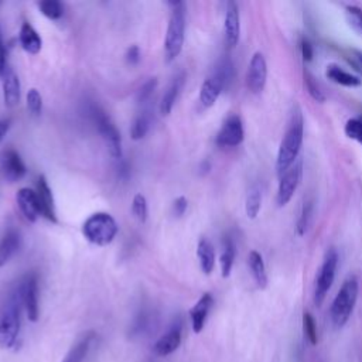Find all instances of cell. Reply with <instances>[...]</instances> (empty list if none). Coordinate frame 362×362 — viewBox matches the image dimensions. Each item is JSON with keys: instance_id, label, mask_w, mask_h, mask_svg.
Wrapping results in <instances>:
<instances>
[{"instance_id": "obj_39", "label": "cell", "mask_w": 362, "mask_h": 362, "mask_svg": "<svg viewBox=\"0 0 362 362\" xmlns=\"http://www.w3.org/2000/svg\"><path fill=\"white\" fill-rule=\"evenodd\" d=\"M11 67L8 65V48L4 41L2 30H0V78H4L6 76V72Z\"/></svg>"}, {"instance_id": "obj_12", "label": "cell", "mask_w": 362, "mask_h": 362, "mask_svg": "<svg viewBox=\"0 0 362 362\" xmlns=\"http://www.w3.org/2000/svg\"><path fill=\"white\" fill-rule=\"evenodd\" d=\"M224 32H225L227 46L230 48H235L241 37V15H239V8L235 2L227 4Z\"/></svg>"}, {"instance_id": "obj_20", "label": "cell", "mask_w": 362, "mask_h": 362, "mask_svg": "<svg viewBox=\"0 0 362 362\" xmlns=\"http://www.w3.org/2000/svg\"><path fill=\"white\" fill-rule=\"evenodd\" d=\"M181 344V324L173 326L155 345V352L160 356H167L174 352Z\"/></svg>"}, {"instance_id": "obj_19", "label": "cell", "mask_w": 362, "mask_h": 362, "mask_svg": "<svg viewBox=\"0 0 362 362\" xmlns=\"http://www.w3.org/2000/svg\"><path fill=\"white\" fill-rule=\"evenodd\" d=\"M4 80V99L8 108H15L20 102V80L16 72L9 68Z\"/></svg>"}, {"instance_id": "obj_10", "label": "cell", "mask_w": 362, "mask_h": 362, "mask_svg": "<svg viewBox=\"0 0 362 362\" xmlns=\"http://www.w3.org/2000/svg\"><path fill=\"white\" fill-rule=\"evenodd\" d=\"M267 81V62L260 51H256L249 62L246 72V85L252 94H260Z\"/></svg>"}, {"instance_id": "obj_7", "label": "cell", "mask_w": 362, "mask_h": 362, "mask_svg": "<svg viewBox=\"0 0 362 362\" xmlns=\"http://www.w3.org/2000/svg\"><path fill=\"white\" fill-rule=\"evenodd\" d=\"M92 119L102 134V137L106 141L108 151L113 159H122V137L119 130L116 129L112 119L106 115L105 111H102L99 106H92L91 109Z\"/></svg>"}, {"instance_id": "obj_36", "label": "cell", "mask_w": 362, "mask_h": 362, "mask_svg": "<svg viewBox=\"0 0 362 362\" xmlns=\"http://www.w3.org/2000/svg\"><path fill=\"white\" fill-rule=\"evenodd\" d=\"M27 108L33 116H40L43 112V97L36 88L27 92Z\"/></svg>"}, {"instance_id": "obj_35", "label": "cell", "mask_w": 362, "mask_h": 362, "mask_svg": "<svg viewBox=\"0 0 362 362\" xmlns=\"http://www.w3.org/2000/svg\"><path fill=\"white\" fill-rule=\"evenodd\" d=\"M344 132L348 139H352L362 144V118L348 119L344 126Z\"/></svg>"}, {"instance_id": "obj_16", "label": "cell", "mask_w": 362, "mask_h": 362, "mask_svg": "<svg viewBox=\"0 0 362 362\" xmlns=\"http://www.w3.org/2000/svg\"><path fill=\"white\" fill-rule=\"evenodd\" d=\"M16 200H18V205H19L22 214L25 215V218L29 223H36L39 216L41 215L36 191H33L32 188H27V187L20 188Z\"/></svg>"}, {"instance_id": "obj_9", "label": "cell", "mask_w": 362, "mask_h": 362, "mask_svg": "<svg viewBox=\"0 0 362 362\" xmlns=\"http://www.w3.org/2000/svg\"><path fill=\"white\" fill-rule=\"evenodd\" d=\"M244 139H245V129H244V122L241 116L230 115L224 120L218 134H216L215 143L218 144L220 148H238L244 141Z\"/></svg>"}, {"instance_id": "obj_15", "label": "cell", "mask_w": 362, "mask_h": 362, "mask_svg": "<svg viewBox=\"0 0 362 362\" xmlns=\"http://www.w3.org/2000/svg\"><path fill=\"white\" fill-rule=\"evenodd\" d=\"M2 170L5 177L12 183L23 179L27 173L25 162L22 160L20 155L13 149H8L2 153Z\"/></svg>"}, {"instance_id": "obj_14", "label": "cell", "mask_w": 362, "mask_h": 362, "mask_svg": "<svg viewBox=\"0 0 362 362\" xmlns=\"http://www.w3.org/2000/svg\"><path fill=\"white\" fill-rule=\"evenodd\" d=\"M227 88L224 80L212 72V74L204 81L201 91H200V102L204 108H211L216 102V99L220 98L223 91Z\"/></svg>"}, {"instance_id": "obj_42", "label": "cell", "mask_w": 362, "mask_h": 362, "mask_svg": "<svg viewBox=\"0 0 362 362\" xmlns=\"http://www.w3.org/2000/svg\"><path fill=\"white\" fill-rule=\"evenodd\" d=\"M126 62L129 65H137L140 62V58H141V54H140V48L137 46H132L127 48L126 51Z\"/></svg>"}, {"instance_id": "obj_1", "label": "cell", "mask_w": 362, "mask_h": 362, "mask_svg": "<svg viewBox=\"0 0 362 362\" xmlns=\"http://www.w3.org/2000/svg\"><path fill=\"white\" fill-rule=\"evenodd\" d=\"M305 140V116L299 105H295L291 118H288L287 127L277 151L276 158V173L281 177L298 160Z\"/></svg>"}, {"instance_id": "obj_32", "label": "cell", "mask_w": 362, "mask_h": 362, "mask_svg": "<svg viewBox=\"0 0 362 362\" xmlns=\"http://www.w3.org/2000/svg\"><path fill=\"white\" fill-rule=\"evenodd\" d=\"M345 18L349 27L362 37V9L354 5H348L345 8Z\"/></svg>"}, {"instance_id": "obj_22", "label": "cell", "mask_w": 362, "mask_h": 362, "mask_svg": "<svg viewBox=\"0 0 362 362\" xmlns=\"http://www.w3.org/2000/svg\"><path fill=\"white\" fill-rule=\"evenodd\" d=\"M19 41L23 47V50L29 54H39L41 47H43V40L40 37V34L34 30V27L25 22L22 25L20 29V36H19Z\"/></svg>"}, {"instance_id": "obj_23", "label": "cell", "mask_w": 362, "mask_h": 362, "mask_svg": "<svg viewBox=\"0 0 362 362\" xmlns=\"http://www.w3.org/2000/svg\"><path fill=\"white\" fill-rule=\"evenodd\" d=\"M248 265H249V270L252 273V277H253L256 286L259 288H266L267 283H269V277H267V272H266L263 258L258 251H251L249 252Z\"/></svg>"}, {"instance_id": "obj_13", "label": "cell", "mask_w": 362, "mask_h": 362, "mask_svg": "<svg viewBox=\"0 0 362 362\" xmlns=\"http://www.w3.org/2000/svg\"><path fill=\"white\" fill-rule=\"evenodd\" d=\"M37 201L40 205V214L44 216L46 220L51 223H57V212H55V204H54V197L53 191L47 183L46 176H40L37 180Z\"/></svg>"}, {"instance_id": "obj_38", "label": "cell", "mask_w": 362, "mask_h": 362, "mask_svg": "<svg viewBox=\"0 0 362 362\" xmlns=\"http://www.w3.org/2000/svg\"><path fill=\"white\" fill-rule=\"evenodd\" d=\"M156 88H158V78L148 80L137 91V102L144 104L146 101H149L151 97L153 95V92L156 91Z\"/></svg>"}, {"instance_id": "obj_29", "label": "cell", "mask_w": 362, "mask_h": 362, "mask_svg": "<svg viewBox=\"0 0 362 362\" xmlns=\"http://www.w3.org/2000/svg\"><path fill=\"white\" fill-rule=\"evenodd\" d=\"M313 214H314V202H313V200L305 201L303 205H302V209H300L298 224H296V231H298L299 237L306 235V232L309 231L312 220H313Z\"/></svg>"}, {"instance_id": "obj_27", "label": "cell", "mask_w": 362, "mask_h": 362, "mask_svg": "<svg viewBox=\"0 0 362 362\" xmlns=\"http://www.w3.org/2000/svg\"><path fill=\"white\" fill-rule=\"evenodd\" d=\"M94 338L92 333H87L84 334L76 344L69 349V352L67 354L65 359L62 362H83L88 354L90 345H91V340Z\"/></svg>"}, {"instance_id": "obj_43", "label": "cell", "mask_w": 362, "mask_h": 362, "mask_svg": "<svg viewBox=\"0 0 362 362\" xmlns=\"http://www.w3.org/2000/svg\"><path fill=\"white\" fill-rule=\"evenodd\" d=\"M11 125H12V120L8 118V119H0V141L4 140V137L8 134L9 129H11Z\"/></svg>"}, {"instance_id": "obj_37", "label": "cell", "mask_w": 362, "mask_h": 362, "mask_svg": "<svg viewBox=\"0 0 362 362\" xmlns=\"http://www.w3.org/2000/svg\"><path fill=\"white\" fill-rule=\"evenodd\" d=\"M303 330H305V334H306L309 342L312 345H316L319 342L317 326H316V321H314L313 316L310 313H307V312L303 314Z\"/></svg>"}, {"instance_id": "obj_34", "label": "cell", "mask_w": 362, "mask_h": 362, "mask_svg": "<svg viewBox=\"0 0 362 362\" xmlns=\"http://www.w3.org/2000/svg\"><path fill=\"white\" fill-rule=\"evenodd\" d=\"M305 85H306V90L309 92V95L319 104H324L326 102V95L324 92L321 91L320 85L317 84V81L314 80V77L310 74L309 71L305 72Z\"/></svg>"}, {"instance_id": "obj_40", "label": "cell", "mask_w": 362, "mask_h": 362, "mask_svg": "<svg viewBox=\"0 0 362 362\" xmlns=\"http://www.w3.org/2000/svg\"><path fill=\"white\" fill-rule=\"evenodd\" d=\"M300 51H302V57H303L305 62L313 61L314 48H313V44L309 41V39L303 37V39L300 40Z\"/></svg>"}, {"instance_id": "obj_26", "label": "cell", "mask_w": 362, "mask_h": 362, "mask_svg": "<svg viewBox=\"0 0 362 362\" xmlns=\"http://www.w3.org/2000/svg\"><path fill=\"white\" fill-rule=\"evenodd\" d=\"M235 256H237L235 242H234L232 238L225 237L223 239V252H221V258H220L223 277H230V274L232 272V267H234Z\"/></svg>"}, {"instance_id": "obj_44", "label": "cell", "mask_w": 362, "mask_h": 362, "mask_svg": "<svg viewBox=\"0 0 362 362\" xmlns=\"http://www.w3.org/2000/svg\"><path fill=\"white\" fill-rule=\"evenodd\" d=\"M354 54H355V58L358 60V62L362 68V50H354Z\"/></svg>"}, {"instance_id": "obj_2", "label": "cell", "mask_w": 362, "mask_h": 362, "mask_svg": "<svg viewBox=\"0 0 362 362\" xmlns=\"http://www.w3.org/2000/svg\"><path fill=\"white\" fill-rule=\"evenodd\" d=\"M358 293L359 280L356 276L351 274L342 281V286L331 305V320L335 328H342L348 323L355 309Z\"/></svg>"}, {"instance_id": "obj_30", "label": "cell", "mask_w": 362, "mask_h": 362, "mask_svg": "<svg viewBox=\"0 0 362 362\" xmlns=\"http://www.w3.org/2000/svg\"><path fill=\"white\" fill-rule=\"evenodd\" d=\"M149 127H151V118L148 113H141L134 120H133V125L130 127V136L133 140H140L143 139L144 136L148 134L149 132Z\"/></svg>"}, {"instance_id": "obj_31", "label": "cell", "mask_w": 362, "mask_h": 362, "mask_svg": "<svg viewBox=\"0 0 362 362\" xmlns=\"http://www.w3.org/2000/svg\"><path fill=\"white\" fill-rule=\"evenodd\" d=\"M39 9L50 20H58L64 15V8L58 0H43L39 4Z\"/></svg>"}, {"instance_id": "obj_41", "label": "cell", "mask_w": 362, "mask_h": 362, "mask_svg": "<svg viewBox=\"0 0 362 362\" xmlns=\"http://www.w3.org/2000/svg\"><path fill=\"white\" fill-rule=\"evenodd\" d=\"M187 207H188V201L186 197H179L176 198L174 204H173V214L174 216H177V218H180V216H183L187 211Z\"/></svg>"}, {"instance_id": "obj_24", "label": "cell", "mask_w": 362, "mask_h": 362, "mask_svg": "<svg viewBox=\"0 0 362 362\" xmlns=\"http://www.w3.org/2000/svg\"><path fill=\"white\" fill-rule=\"evenodd\" d=\"M20 248V235L15 230H11L0 242V267L9 263V260L18 253Z\"/></svg>"}, {"instance_id": "obj_8", "label": "cell", "mask_w": 362, "mask_h": 362, "mask_svg": "<svg viewBox=\"0 0 362 362\" xmlns=\"http://www.w3.org/2000/svg\"><path fill=\"white\" fill-rule=\"evenodd\" d=\"M303 177V160H298L281 177H279V187L276 193V205L286 207L292 201Z\"/></svg>"}, {"instance_id": "obj_33", "label": "cell", "mask_w": 362, "mask_h": 362, "mask_svg": "<svg viewBox=\"0 0 362 362\" xmlns=\"http://www.w3.org/2000/svg\"><path fill=\"white\" fill-rule=\"evenodd\" d=\"M132 212L134 215V218L140 223V224H144L148 220V201L146 198H144V195L141 194H136L134 198H133V202H132Z\"/></svg>"}, {"instance_id": "obj_3", "label": "cell", "mask_w": 362, "mask_h": 362, "mask_svg": "<svg viewBox=\"0 0 362 362\" xmlns=\"http://www.w3.org/2000/svg\"><path fill=\"white\" fill-rule=\"evenodd\" d=\"M118 224L108 212L92 214L83 225V234L94 245L106 246L118 235Z\"/></svg>"}, {"instance_id": "obj_6", "label": "cell", "mask_w": 362, "mask_h": 362, "mask_svg": "<svg viewBox=\"0 0 362 362\" xmlns=\"http://www.w3.org/2000/svg\"><path fill=\"white\" fill-rule=\"evenodd\" d=\"M338 252L335 248L327 249L323 262L320 265L317 277H316V287H314V303L317 307H320L330 292V288L335 280V273L338 267Z\"/></svg>"}, {"instance_id": "obj_21", "label": "cell", "mask_w": 362, "mask_h": 362, "mask_svg": "<svg viewBox=\"0 0 362 362\" xmlns=\"http://www.w3.org/2000/svg\"><path fill=\"white\" fill-rule=\"evenodd\" d=\"M184 80H186V74H184V72H181V74L177 76L172 81V84L169 85L167 91L165 92V95L162 98V102H160V113L162 115L167 116L173 111V106H174L179 95H180V91H181L183 85H184Z\"/></svg>"}, {"instance_id": "obj_11", "label": "cell", "mask_w": 362, "mask_h": 362, "mask_svg": "<svg viewBox=\"0 0 362 362\" xmlns=\"http://www.w3.org/2000/svg\"><path fill=\"white\" fill-rule=\"evenodd\" d=\"M22 302L26 309L27 317L30 321L36 323L39 320V280L34 273L25 277L22 284L19 286Z\"/></svg>"}, {"instance_id": "obj_25", "label": "cell", "mask_w": 362, "mask_h": 362, "mask_svg": "<svg viewBox=\"0 0 362 362\" xmlns=\"http://www.w3.org/2000/svg\"><path fill=\"white\" fill-rule=\"evenodd\" d=\"M197 256L200 260L201 270L205 274H211L214 270V266H215V251H214L212 244L208 239H205V238L200 239L198 246H197Z\"/></svg>"}, {"instance_id": "obj_4", "label": "cell", "mask_w": 362, "mask_h": 362, "mask_svg": "<svg viewBox=\"0 0 362 362\" xmlns=\"http://www.w3.org/2000/svg\"><path fill=\"white\" fill-rule=\"evenodd\" d=\"M23 306L20 288L9 300L2 319H0V347L12 348L16 345L20 333V307Z\"/></svg>"}, {"instance_id": "obj_17", "label": "cell", "mask_w": 362, "mask_h": 362, "mask_svg": "<svg viewBox=\"0 0 362 362\" xmlns=\"http://www.w3.org/2000/svg\"><path fill=\"white\" fill-rule=\"evenodd\" d=\"M326 77L341 87L345 88H358L362 85V80L352 74V72L344 69L342 67H340L338 64H328L326 68Z\"/></svg>"}, {"instance_id": "obj_5", "label": "cell", "mask_w": 362, "mask_h": 362, "mask_svg": "<svg viewBox=\"0 0 362 362\" xmlns=\"http://www.w3.org/2000/svg\"><path fill=\"white\" fill-rule=\"evenodd\" d=\"M174 6L169 27H167V34H166V43H165V53H166V60L170 62L183 50L184 44V34H186V8L184 4L176 2L170 4Z\"/></svg>"}, {"instance_id": "obj_18", "label": "cell", "mask_w": 362, "mask_h": 362, "mask_svg": "<svg viewBox=\"0 0 362 362\" xmlns=\"http://www.w3.org/2000/svg\"><path fill=\"white\" fill-rule=\"evenodd\" d=\"M212 303H214L212 296L209 293H204L201 296V299L195 303V306L190 310V317H191V324H193L194 333L198 334L202 331L207 317L209 314V310L212 307Z\"/></svg>"}, {"instance_id": "obj_28", "label": "cell", "mask_w": 362, "mask_h": 362, "mask_svg": "<svg viewBox=\"0 0 362 362\" xmlns=\"http://www.w3.org/2000/svg\"><path fill=\"white\" fill-rule=\"evenodd\" d=\"M262 208V188L260 186H253L248 191L246 202H245V211L249 220H255L259 215Z\"/></svg>"}]
</instances>
